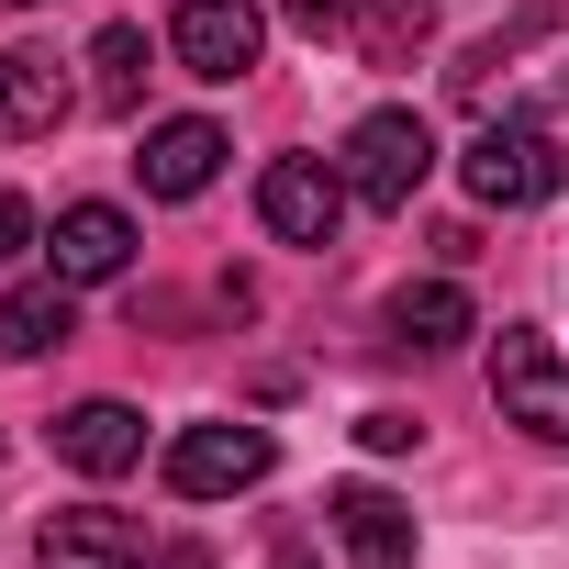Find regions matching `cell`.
I'll use <instances>...</instances> for the list:
<instances>
[{
  "instance_id": "1",
  "label": "cell",
  "mask_w": 569,
  "mask_h": 569,
  "mask_svg": "<svg viewBox=\"0 0 569 569\" xmlns=\"http://www.w3.org/2000/svg\"><path fill=\"white\" fill-rule=\"evenodd\" d=\"M447 90H458V112H480V123H547V112H569V12L536 0V12L491 23V34L447 68Z\"/></svg>"
},
{
  "instance_id": "2",
  "label": "cell",
  "mask_w": 569,
  "mask_h": 569,
  "mask_svg": "<svg viewBox=\"0 0 569 569\" xmlns=\"http://www.w3.org/2000/svg\"><path fill=\"white\" fill-rule=\"evenodd\" d=\"M458 179H469V201H480V212H536V201H558V190H569V157H558V134H547V123H480V134H469V157H458Z\"/></svg>"
},
{
  "instance_id": "3",
  "label": "cell",
  "mask_w": 569,
  "mask_h": 569,
  "mask_svg": "<svg viewBox=\"0 0 569 569\" xmlns=\"http://www.w3.org/2000/svg\"><path fill=\"white\" fill-rule=\"evenodd\" d=\"M347 201H369V212H413V190H425V168H436V134H425V112H369L358 134H347Z\"/></svg>"
},
{
  "instance_id": "4",
  "label": "cell",
  "mask_w": 569,
  "mask_h": 569,
  "mask_svg": "<svg viewBox=\"0 0 569 569\" xmlns=\"http://www.w3.org/2000/svg\"><path fill=\"white\" fill-rule=\"evenodd\" d=\"M268 469H279L268 425H179V436H168V491H179V502H234V491H257Z\"/></svg>"
},
{
  "instance_id": "5",
  "label": "cell",
  "mask_w": 569,
  "mask_h": 569,
  "mask_svg": "<svg viewBox=\"0 0 569 569\" xmlns=\"http://www.w3.org/2000/svg\"><path fill=\"white\" fill-rule=\"evenodd\" d=\"M491 402H502V425H525L536 447H569V369L547 358V336L502 325V347H491Z\"/></svg>"
},
{
  "instance_id": "6",
  "label": "cell",
  "mask_w": 569,
  "mask_h": 569,
  "mask_svg": "<svg viewBox=\"0 0 569 569\" xmlns=\"http://www.w3.org/2000/svg\"><path fill=\"white\" fill-rule=\"evenodd\" d=\"M257 223H268L279 246H336V223H347V168L279 157V168L257 179Z\"/></svg>"
},
{
  "instance_id": "7",
  "label": "cell",
  "mask_w": 569,
  "mask_h": 569,
  "mask_svg": "<svg viewBox=\"0 0 569 569\" xmlns=\"http://www.w3.org/2000/svg\"><path fill=\"white\" fill-rule=\"evenodd\" d=\"M257 46H268V12L257 0H179V23H168V57L190 68V79H246L257 68Z\"/></svg>"
},
{
  "instance_id": "8",
  "label": "cell",
  "mask_w": 569,
  "mask_h": 569,
  "mask_svg": "<svg viewBox=\"0 0 569 569\" xmlns=\"http://www.w3.org/2000/svg\"><path fill=\"white\" fill-rule=\"evenodd\" d=\"M223 123H201V112H179V123H146V146H134V179H146V201H201L212 179H223Z\"/></svg>"
},
{
  "instance_id": "9",
  "label": "cell",
  "mask_w": 569,
  "mask_h": 569,
  "mask_svg": "<svg viewBox=\"0 0 569 569\" xmlns=\"http://www.w3.org/2000/svg\"><path fill=\"white\" fill-rule=\"evenodd\" d=\"M46 257H57L68 291H101V279L134 268V212H123V201H68L57 234H46Z\"/></svg>"
},
{
  "instance_id": "10",
  "label": "cell",
  "mask_w": 569,
  "mask_h": 569,
  "mask_svg": "<svg viewBox=\"0 0 569 569\" xmlns=\"http://www.w3.org/2000/svg\"><path fill=\"white\" fill-rule=\"evenodd\" d=\"M325 525H336V547H347V569H413V502H391L380 480H347L336 502H325Z\"/></svg>"
},
{
  "instance_id": "11",
  "label": "cell",
  "mask_w": 569,
  "mask_h": 569,
  "mask_svg": "<svg viewBox=\"0 0 569 569\" xmlns=\"http://www.w3.org/2000/svg\"><path fill=\"white\" fill-rule=\"evenodd\" d=\"M68 112H79V90L46 46H0V146H46Z\"/></svg>"
},
{
  "instance_id": "12",
  "label": "cell",
  "mask_w": 569,
  "mask_h": 569,
  "mask_svg": "<svg viewBox=\"0 0 569 569\" xmlns=\"http://www.w3.org/2000/svg\"><path fill=\"white\" fill-rule=\"evenodd\" d=\"M57 458L90 469V480H123V469L146 458V413H134V402H68V413H57Z\"/></svg>"
},
{
  "instance_id": "13",
  "label": "cell",
  "mask_w": 569,
  "mask_h": 569,
  "mask_svg": "<svg viewBox=\"0 0 569 569\" xmlns=\"http://www.w3.org/2000/svg\"><path fill=\"white\" fill-rule=\"evenodd\" d=\"M34 558H46V569H146V536H134L123 513H101V502H79V513H46V536H34Z\"/></svg>"
},
{
  "instance_id": "14",
  "label": "cell",
  "mask_w": 569,
  "mask_h": 569,
  "mask_svg": "<svg viewBox=\"0 0 569 569\" xmlns=\"http://www.w3.org/2000/svg\"><path fill=\"white\" fill-rule=\"evenodd\" d=\"M79 336V291L68 279H23V291H0V358H46Z\"/></svg>"
},
{
  "instance_id": "15",
  "label": "cell",
  "mask_w": 569,
  "mask_h": 569,
  "mask_svg": "<svg viewBox=\"0 0 569 569\" xmlns=\"http://www.w3.org/2000/svg\"><path fill=\"white\" fill-rule=\"evenodd\" d=\"M469 336V291L458 279H413V291H391V347H458Z\"/></svg>"
},
{
  "instance_id": "16",
  "label": "cell",
  "mask_w": 569,
  "mask_h": 569,
  "mask_svg": "<svg viewBox=\"0 0 569 569\" xmlns=\"http://www.w3.org/2000/svg\"><path fill=\"white\" fill-rule=\"evenodd\" d=\"M90 101L101 112H134L146 101V23H101L90 34Z\"/></svg>"
},
{
  "instance_id": "17",
  "label": "cell",
  "mask_w": 569,
  "mask_h": 569,
  "mask_svg": "<svg viewBox=\"0 0 569 569\" xmlns=\"http://www.w3.org/2000/svg\"><path fill=\"white\" fill-rule=\"evenodd\" d=\"M425 34H436V0H380L369 34H358V57H369V68H391V57H413Z\"/></svg>"
},
{
  "instance_id": "18",
  "label": "cell",
  "mask_w": 569,
  "mask_h": 569,
  "mask_svg": "<svg viewBox=\"0 0 569 569\" xmlns=\"http://www.w3.org/2000/svg\"><path fill=\"white\" fill-rule=\"evenodd\" d=\"M369 12H380V0H279V23L313 34V46H358V34H369Z\"/></svg>"
},
{
  "instance_id": "19",
  "label": "cell",
  "mask_w": 569,
  "mask_h": 569,
  "mask_svg": "<svg viewBox=\"0 0 569 569\" xmlns=\"http://www.w3.org/2000/svg\"><path fill=\"white\" fill-rule=\"evenodd\" d=\"M23 246H34V201H23V190H0V268H12Z\"/></svg>"
},
{
  "instance_id": "20",
  "label": "cell",
  "mask_w": 569,
  "mask_h": 569,
  "mask_svg": "<svg viewBox=\"0 0 569 569\" xmlns=\"http://www.w3.org/2000/svg\"><path fill=\"white\" fill-rule=\"evenodd\" d=\"M358 436H369V447H380V458H402V447H413V436H425V425H413V413H369V425H358Z\"/></svg>"
},
{
  "instance_id": "21",
  "label": "cell",
  "mask_w": 569,
  "mask_h": 569,
  "mask_svg": "<svg viewBox=\"0 0 569 569\" xmlns=\"http://www.w3.org/2000/svg\"><path fill=\"white\" fill-rule=\"evenodd\" d=\"M0 12H23V0H0Z\"/></svg>"
}]
</instances>
